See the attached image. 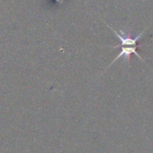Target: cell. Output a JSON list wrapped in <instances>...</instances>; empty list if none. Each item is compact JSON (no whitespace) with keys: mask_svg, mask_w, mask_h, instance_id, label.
Instances as JSON below:
<instances>
[{"mask_svg":"<svg viewBox=\"0 0 153 153\" xmlns=\"http://www.w3.org/2000/svg\"><path fill=\"white\" fill-rule=\"evenodd\" d=\"M107 25V24H106ZM107 26L114 32V33L119 38V40L121 41V44L120 46H136L137 45V42L139 40L141 39L143 33H145V30H143L142 32H140L137 36H135L134 38L131 37V35H129L128 33H126L125 32H123V30H121L120 32H117L115 29H114L111 25H107Z\"/></svg>","mask_w":153,"mask_h":153,"instance_id":"1","label":"cell"},{"mask_svg":"<svg viewBox=\"0 0 153 153\" xmlns=\"http://www.w3.org/2000/svg\"><path fill=\"white\" fill-rule=\"evenodd\" d=\"M119 47H121V52L119 53V55L118 56H116L114 59V60L109 64V66L106 68V69L107 68H109V67L110 66H112L116 60H118L120 58H123L124 59V60H125V62L129 65V62H130V56H131V54H135L140 60H142V61H144L145 62V60L141 58V56L138 53V51H137V45L136 46H114V48H119Z\"/></svg>","mask_w":153,"mask_h":153,"instance_id":"2","label":"cell"}]
</instances>
